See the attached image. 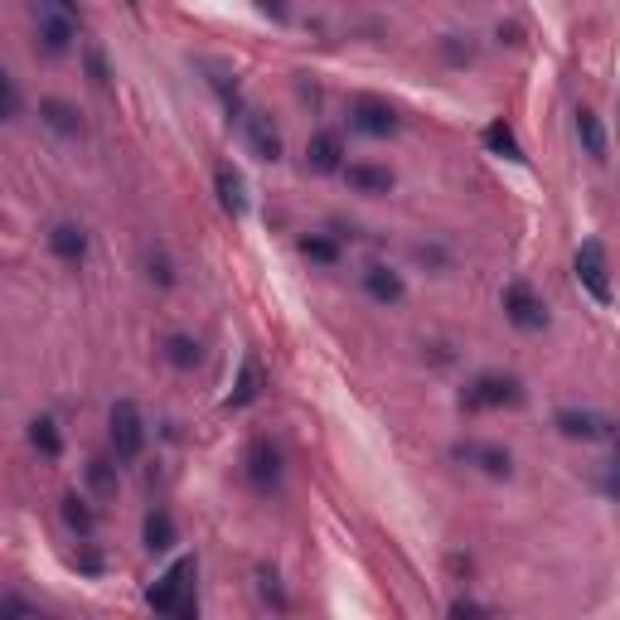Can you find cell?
Returning <instances> with one entry per match:
<instances>
[{
	"mask_svg": "<svg viewBox=\"0 0 620 620\" xmlns=\"http://www.w3.org/2000/svg\"><path fill=\"white\" fill-rule=\"evenodd\" d=\"M49 248H54L59 262H83V257H88V233H83L78 223H54Z\"/></svg>",
	"mask_w": 620,
	"mask_h": 620,
	"instance_id": "2e32d148",
	"label": "cell"
},
{
	"mask_svg": "<svg viewBox=\"0 0 620 620\" xmlns=\"http://www.w3.org/2000/svg\"><path fill=\"white\" fill-rule=\"evenodd\" d=\"M257 393H262V364H257V354H243V369H238V378H233L228 407H248V403H257Z\"/></svg>",
	"mask_w": 620,
	"mask_h": 620,
	"instance_id": "e0dca14e",
	"label": "cell"
},
{
	"mask_svg": "<svg viewBox=\"0 0 620 620\" xmlns=\"http://www.w3.org/2000/svg\"><path fill=\"white\" fill-rule=\"evenodd\" d=\"M257 5H262L272 20H286V0H257Z\"/></svg>",
	"mask_w": 620,
	"mask_h": 620,
	"instance_id": "4dcf8cb0",
	"label": "cell"
},
{
	"mask_svg": "<svg viewBox=\"0 0 620 620\" xmlns=\"http://www.w3.org/2000/svg\"><path fill=\"white\" fill-rule=\"evenodd\" d=\"M577 281H582V291H587L596 306H611V262H606V248L587 238L582 248H577Z\"/></svg>",
	"mask_w": 620,
	"mask_h": 620,
	"instance_id": "3957f363",
	"label": "cell"
},
{
	"mask_svg": "<svg viewBox=\"0 0 620 620\" xmlns=\"http://www.w3.org/2000/svg\"><path fill=\"white\" fill-rule=\"evenodd\" d=\"M107 436H112V451L117 461H136L141 446H146V422H141V407L131 398H117L112 412H107Z\"/></svg>",
	"mask_w": 620,
	"mask_h": 620,
	"instance_id": "7a4b0ae2",
	"label": "cell"
},
{
	"mask_svg": "<svg viewBox=\"0 0 620 620\" xmlns=\"http://www.w3.org/2000/svg\"><path fill=\"white\" fill-rule=\"evenodd\" d=\"M344 180L359 194H388L393 189V170H383V165H344Z\"/></svg>",
	"mask_w": 620,
	"mask_h": 620,
	"instance_id": "d6986e66",
	"label": "cell"
},
{
	"mask_svg": "<svg viewBox=\"0 0 620 620\" xmlns=\"http://www.w3.org/2000/svg\"><path fill=\"white\" fill-rule=\"evenodd\" d=\"M553 427L572 441H601V436H616V422L601 417V412H582V407H562L553 417Z\"/></svg>",
	"mask_w": 620,
	"mask_h": 620,
	"instance_id": "9c48e42d",
	"label": "cell"
},
{
	"mask_svg": "<svg viewBox=\"0 0 620 620\" xmlns=\"http://www.w3.org/2000/svg\"><path fill=\"white\" fill-rule=\"evenodd\" d=\"M88 475H93V485H97V490H112V470H107L102 461L88 465Z\"/></svg>",
	"mask_w": 620,
	"mask_h": 620,
	"instance_id": "f1b7e54d",
	"label": "cell"
},
{
	"mask_svg": "<svg viewBox=\"0 0 620 620\" xmlns=\"http://www.w3.org/2000/svg\"><path fill=\"white\" fill-rule=\"evenodd\" d=\"M238 126H243V136H248V151L257 155V160H281V131L272 126V117H262V112H243L238 117Z\"/></svg>",
	"mask_w": 620,
	"mask_h": 620,
	"instance_id": "8fae6325",
	"label": "cell"
},
{
	"mask_svg": "<svg viewBox=\"0 0 620 620\" xmlns=\"http://www.w3.org/2000/svg\"><path fill=\"white\" fill-rule=\"evenodd\" d=\"M5 117L10 122L20 117V88H15V78H5Z\"/></svg>",
	"mask_w": 620,
	"mask_h": 620,
	"instance_id": "83f0119b",
	"label": "cell"
},
{
	"mask_svg": "<svg viewBox=\"0 0 620 620\" xmlns=\"http://www.w3.org/2000/svg\"><path fill=\"white\" fill-rule=\"evenodd\" d=\"M39 122L49 126V131H59V136H83V117H78V107H68V102H59V97H44L39 102Z\"/></svg>",
	"mask_w": 620,
	"mask_h": 620,
	"instance_id": "5bb4252c",
	"label": "cell"
},
{
	"mask_svg": "<svg viewBox=\"0 0 620 620\" xmlns=\"http://www.w3.org/2000/svg\"><path fill=\"white\" fill-rule=\"evenodd\" d=\"M485 146L495 155H504V160H524V146H519V136L509 131L504 122H490L485 126Z\"/></svg>",
	"mask_w": 620,
	"mask_h": 620,
	"instance_id": "44dd1931",
	"label": "cell"
},
{
	"mask_svg": "<svg viewBox=\"0 0 620 620\" xmlns=\"http://www.w3.org/2000/svg\"><path fill=\"white\" fill-rule=\"evenodd\" d=\"M306 165L315 170V175H335V170H344V141L335 136V131H315L306 141Z\"/></svg>",
	"mask_w": 620,
	"mask_h": 620,
	"instance_id": "7c38bea8",
	"label": "cell"
},
{
	"mask_svg": "<svg viewBox=\"0 0 620 620\" xmlns=\"http://www.w3.org/2000/svg\"><path fill=\"white\" fill-rule=\"evenodd\" d=\"M349 126L383 141V136L398 131V112H393L388 102H378V97H354V102H349Z\"/></svg>",
	"mask_w": 620,
	"mask_h": 620,
	"instance_id": "8992f818",
	"label": "cell"
},
{
	"mask_svg": "<svg viewBox=\"0 0 620 620\" xmlns=\"http://www.w3.org/2000/svg\"><path fill=\"white\" fill-rule=\"evenodd\" d=\"M63 524L73 528V533H83V538H88V533H93V509H88V504H83L78 495H68V499H63Z\"/></svg>",
	"mask_w": 620,
	"mask_h": 620,
	"instance_id": "cb8c5ba5",
	"label": "cell"
},
{
	"mask_svg": "<svg viewBox=\"0 0 620 620\" xmlns=\"http://www.w3.org/2000/svg\"><path fill=\"white\" fill-rule=\"evenodd\" d=\"M364 291H369L378 306H398L407 296V281L398 277V272H388V267H369V272H364Z\"/></svg>",
	"mask_w": 620,
	"mask_h": 620,
	"instance_id": "9a60e30c",
	"label": "cell"
},
{
	"mask_svg": "<svg viewBox=\"0 0 620 620\" xmlns=\"http://www.w3.org/2000/svg\"><path fill=\"white\" fill-rule=\"evenodd\" d=\"M301 252H306V257H315V262H335V257H340L330 238H301Z\"/></svg>",
	"mask_w": 620,
	"mask_h": 620,
	"instance_id": "d4e9b609",
	"label": "cell"
},
{
	"mask_svg": "<svg viewBox=\"0 0 620 620\" xmlns=\"http://www.w3.org/2000/svg\"><path fill=\"white\" fill-rule=\"evenodd\" d=\"M504 315H509V325H519V330H528V335L548 325V310H543V301L528 291L524 281L504 286Z\"/></svg>",
	"mask_w": 620,
	"mask_h": 620,
	"instance_id": "ba28073f",
	"label": "cell"
},
{
	"mask_svg": "<svg viewBox=\"0 0 620 620\" xmlns=\"http://www.w3.org/2000/svg\"><path fill=\"white\" fill-rule=\"evenodd\" d=\"M30 441H34V451H44L49 461L63 451V441H59V427H54V417H34L30 422Z\"/></svg>",
	"mask_w": 620,
	"mask_h": 620,
	"instance_id": "7402d4cb",
	"label": "cell"
},
{
	"mask_svg": "<svg viewBox=\"0 0 620 620\" xmlns=\"http://www.w3.org/2000/svg\"><path fill=\"white\" fill-rule=\"evenodd\" d=\"M451 616H490V606H480V601L461 596V601H451Z\"/></svg>",
	"mask_w": 620,
	"mask_h": 620,
	"instance_id": "4316f807",
	"label": "cell"
},
{
	"mask_svg": "<svg viewBox=\"0 0 620 620\" xmlns=\"http://www.w3.org/2000/svg\"><path fill=\"white\" fill-rule=\"evenodd\" d=\"M141 538H146L151 553H170V548H175V519H170L165 509H151L146 524H141Z\"/></svg>",
	"mask_w": 620,
	"mask_h": 620,
	"instance_id": "ffe728a7",
	"label": "cell"
},
{
	"mask_svg": "<svg viewBox=\"0 0 620 620\" xmlns=\"http://www.w3.org/2000/svg\"><path fill=\"white\" fill-rule=\"evenodd\" d=\"M519 403H524V388H519L514 378H504V373H480V378L461 393V407H470V412H485V407H519Z\"/></svg>",
	"mask_w": 620,
	"mask_h": 620,
	"instance_id": "277c9868",
	"label": "cell"
},
{
	"mask_svg": "<svg viewBox=\"0 0 620 620\" xmlns=\"http://www.w3.org/2000/svg\"><path fill=\"white\" fill-rule=\"evenodd\" d=\"M601 490H606V495H611V499H620V461L611 465V470H606V480H601Z\"/></svg>",
	"mask_w": 620,
	"mask_h": 620,
	"instance_id": "f546056e",
	"label": "cell"
},
{
	"mask_svg": "<svg viewBox=\"0 0 620 620\" xmlns=\"http://www.w3.org/2000/svg\"><path fill=\"white\" fill-rule=\"evenodd\" d=\"M214 189H218L223 214H233V218L248 214V189H243V175H238L233 165H218V170H214Z\"/></svg>",
	"mask_w": 620,
	"mask_h": 620,
	"instance_id": "4fadbf2b",
	"label": "cell"
},
{
	"mask_svg": "<svg viewBox=\"0 0 620 620\" xmlns=\"http://www.w3.org/2000/svg\"><path fill=\"white\" fill-rule=\"evenodd\" d=\"M165 359H170L175 369H194V364H199V344L189 340V335H170V340H165Z\"/></svg>",
	"mask_w": 620,
	"mask_h": 620,
	"instance_id": "603a6c76",
	"label": "cell"
},
{
	"mask_svg": "<svg viewBox=\"0 0 620 620\" xmlns=\"http://www.w3.org/2000/svg\"><path fill=\"white\" fill-rule=\"evenodd\" d=\"M257 587H262V601H272V606H286V596H281V587H277V572H267V567H262V572H257Z\"/></svg>",
	"mask_w": 620,
	"mask_h": 620,
	"instance_id": "484cf974",
	"label": "cell"
},
{
	"mask_svg": "<svg viewBox=\"0 0 620 620\" xmlns=\"http://www.w3.org/2000/svg\"><path fill=\"white\" fill-rule=\"evenodd\" d=\"M577 141H582V151L591 160H606V126H601V117L591 107H577Z\"/></svg>",
	"mask_w": 620,
	"mask_h": 620,
	"instance_id": "ac0fdd59",
	"label": "cell"
},
{
	"mask_svg": "<svg viewBox=\"0 0 620 620\" xmlns=\"http://www.w3.org/2000/svg\"><path fill=\"white\" fill-rule=\"evenodd\" d=\"M243 465H248V485L257 490V495H272L277 490V480H281V456H277V446L272 441H252L248 446V456H243Z\"/></svg>",
	"mask_w": 620,
	"mask_h": 620,
	"instance_id": "52a82bcc",
	"label": "cell"
},
{
	"mask_svg": "<svg viewBox=\"0 0 620 620\" xmlns=\"http://www.w3.org/2000/svg\"><path fill=\"white\" fill-rule=\"evenodd\" d=\"M194 558H180L170 572H160L155 577V587L146 591V601H151V611H160V616H194L199 611V601L189 596V587H194Z\"/></svg>",
	"mask_w": 620,
	"mask_h": 620,
	"instance_id": "6da1fadb",
	"label": "cell"
},
{
	"mask_svg": "<svg viewBox=\"0 0 620 620\" xmlns=\"http://www.w3.org/2000/svg\"><path fill=\"white\" fill-rule=\"evenodd\" d=\"M34 34L49 54H68L73 49V15L63 5H49V0H34Z\"/></svg>",
	"mask_w": 620,
	"mask_h": 620,
	"instance_id": "5b68a950",
	"label": "cell"
},
{
	"mask_svg": "<svg viewBox=\"0 0 620 620\" xmlns=\"http://www.w3.org/2000/svg\"><path fill=\"white\" fill-rule=\"evenodd\" d=\"M456 461L475 465V470H485V475H495V480H509V475H514V456H509L504 446H485V441H461V446H456Z\"/></svg>",
	"mask_w": 620,
	"mask_h": 620,
	"instance_id": "30bf717a",
	"label": "cell"
}]
</instances>
